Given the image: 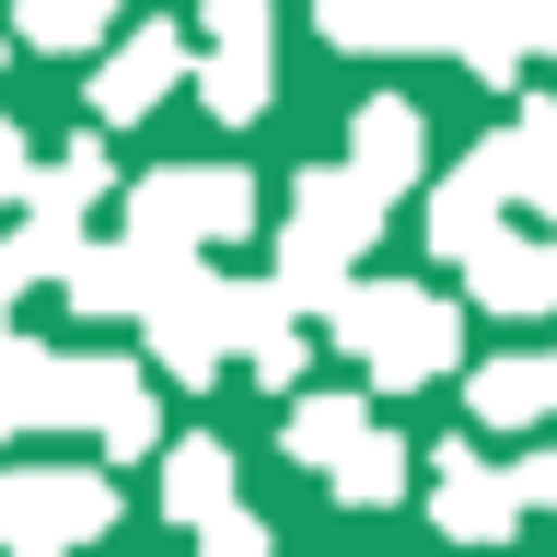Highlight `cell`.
I'll list each match as a JSON object with an SVG mask.
<instances>
[{"label":"cell","mask_w":557,"mask_h":557,"mask_svg":"<svg viewBox=\"0 0 557 557\" xmlns=\"http://www.w3.org/2000/svg\"><path fill=\"white\" fill-rule=\"evenodd\" d=\"M325 337L372 383H442L453 360H465V302L418 290V278H348L337 313H325Z\"/></svg>","instance_id":"obj_1"},{"label":"cell","mask_w":557,"mask_h":557,"mask_svg":"<svg viewBox=\"0 0 557 557\" xmlns=\"http://www.w3.org/2000/svg\"><path fill=\"white\" fill-rule=\"evenodd\" d=\"M116 534V487L94 465H24L0 476V546L12 557H70V546H104Z\"/></svg>","instance_id":"obj_2"},{"label":"cell","mask_w":557,"mask_h":557,"mask_svg":"<svg viewBox=\"0 0 557 557\" xmlns=\"http://www.w3.org/2000/svg\"><path fill=\"white\" fill-rule=\"evenodd\" d=\"M139 337H151V372H163V383H209V372H233V360H244V337H233V278L186 256V268L151 290Z\"/></svg>","instance_id":"obj_3"},{"label":"cell","mask_w":557,"mask_h":557,"mask_svg":"<svg viewBox=\"0 0 557 557\" xmlns=\"http://www.w3.org/2000/svg\"><path fill=\"white\" fill-rule=\"evenodd\" d=\"M430 476H442V487H430V522H442L453 546H511V522L534 511L511 465H487V453H465V442L430 453Z\"/></svg>","instance_id":"obj_4"},{"label":"cell","mask_w":557,"mask_h":557,"mask_svg":"<svg viewBox=\"0 0 557 557\" xmlns=\"http://www.w3.org/2000/svg\"><path fill=\"white\" fill-rule=\"evenodd\" d=\"M174 82H198L186 35H174V24H128V35L94 59V128H139V116H151Z\"/></svg>","instance_id":"obj_5"},{"label":"cell","mask_w":557,"mask_h":557,"mask_svg":"<svg viewBox=\"0 0 557 557\" xmlns=\"http://www.w3.org/2000/svg\"><path fill=\"white\" fill-rule=\"evenodd\" d=\"M465 302H476V313H511V325H522V313H557V233H534V244H522V233H487L476 256H465Z\"/></svg>","instance_id":"obj_6"},{"label":"cell","mask_w":557,"mask_h":557,"mask_svg":"<svg viewBox=\"0 0 557 557\" xmlns=\"http://www.w3.org/2000/svg\"><path fill=\"white\" fill-rule=\"evenodd\" d=\"M499 209H511V174H499V151L476 139V151L430 186V256H453V268H465V256L499 233Z\"/></svg>","instance_id":"obj_7"},{"label":"cell","mask_w":557,"mask_h":557,"mask_svg":"<svg viewBox=\"0 0 557 557\" xmlns=\"http://www.w3.org/2000/svg\"><path fill=\"white\" fill-rule=\"evenodd\" d=\"M348 163L372 174L383 198H407L418 174H430V116H418L407 94H372L360 116H348Z\"/></svg>","instance_id":"obj_8"},{"label":"cell","mask_w":557,"mask_h":557,"mask_svg":"<svg viewBox=\"0 0 557 557\" xmlns=\"http://www.w3.org/2000/svg\"><path fill=\"white\" fill-rule=\"evenodd\" d=\"M453 59L476 82H511L522 59H546L534 47V0H453Z\"/></svg>","instance_id":"obj_9"},{"label":"cell","mask_w":557,"mask_h":557,"mask_svg":"<svg viewBox=\"0 0 557 557\" xmlns=\"http://www.w3.org/2000/svg\"><path fill=\"white\" fill-rule=\"evenodd\" d=\"M465 418H476V430H534V418H557V360H476V372H465Z\"/></svg>","instance_id":"obj_10"},{"label":"cell","mask_w":557,"mask_h":557,"mask_svg":"<svg viewBox=\"0 0 557 557\" xmlns=\"http://www.w3.org/2000/svg\"><path fill=\"white\" fill-rule=\"evenodd\" d=\"M128 233L151 244V256H209V233H198V174H186V163H151L128 186Z\"/></svg>","instance_id":"obj_11"},{"label":"cell","mask_w":557,"mask_h":557,"mask_svg":"<svg viewBox=\"0 0 557 557\" xmlns=\"http://www.w3.org/2000/svg\"><path fill=\"white\" fill-rule=\"evenodd\" d=\"M163 511L198 534L209 511H233V442H209V430H186V442H163Z\"/></svg>","instance_id":"obj_12"},{"label":"cell","mask_w":557,"mask_h":557,"mask_svg":"<svg viewBox=\"0 0 557 557\" xmlns=\"http://www.w3.org/2000/svg\"><path fill=\"white\" fill-rule=\"evenodd\" d=\"M407 465L418 453L395 442V430H360V442L325 465V499H337V511H383V499H407Z\"/></svg>","instance_id":"obj_13"},{"label":"cell","mask_w":557,"mask_h":557,"mask_svg":"<svg viewBox=\"0 0 557 557\" xmlns=\"http://www.w3.org/2000/svg\"><path fill=\"white\" fill-rule=\"evenodd\" d=\"M360 430H372V395H302V407L278 418V453H290V465H313V476H325V465H337V453L360 442Z\"/></svg>","instance_id":"obj_14"},{"label":"cell","mask_w":557,"mask_h":557,"mask_svg":"<svg viewBox=\"0 0 557 557\" xmlns=\"http://www.w3.org/2000/svg\"><path fill=\"white\" fill-rule=\"evenodd\" d=\"M12 35L47 47V59H94L116 35V0H12Z\"/></svg>","instance_id":"obj_15"},{"label":"cell","mask_w":557,"mask_h":557,"mask_svg":"<svg viewBox=\"0 0 557 557\" xmlns=\"http://www.w3.org/2000/svg\"><path fill=\"white\" fill-rule=\"evenodd\" d=\"M198 104L221 116V128L268 116V47H209V59H198Z\"/></svg>","instance_id":"obj_16"},{"label":"cell","mask_w":557,"mask_h":557,"mask_svg":"<svg viewBox=\"0 0 557 557\" xmlns=\"http://www.w3.org/2000/svg\"><path fill=\"white\" fill-rule=\"evenodd\" d=\"M256 221H268V209H256V174H244V163H198V233L209 244H244Z\"/></svg>","instance_id":"obj_17"},{"label":"cell","mask_w":557,"mask_h":557,"mask_svg":"<svg viewBox=\"0 0 557 557\" xmlns=\"http://www.w3.org/2000/svg\"><path fill=\"white\" fill-rule=\"evenodd\" d=\"M313 24H325V47H348V59H383L395 0H313Z\"/></svg>","instance_id":"obj_18"},{"label":"cell","mask_w":557,"mask_h":557,"mask_svg":"<svg viewBox=\"0 0 557 557\" xmlns=\"http://www.w3.org/2000/svg\"><path fill=\"white\" fill-rule=\"evenodd\" d=\"M186 557H268V522L233 499V511H209V522H198V546H186Z\"/></svg>","instance_id":"obj_19"},{"label":"cell","mask_w":557,"mask_h":557,"mask_svg":"<svg viewBox=\"0 0 557 557\" xmlns=\"http://www.w3.org/2000/svg\"><path fill=\"white\" fill-rule=\"evenodd\" d=\"M209 47H268V0H198Z\"/></svg>","instance_id":"obj_20"},{"label":"cell","mask_w":557,"mask_h":557,"mask_svg":"<svg viewBox=\"0 0 557 557\" xmlns=\"http://www.w3.org/2000/svg\"><path fill=\"white\" fill-rule=\"evenodd\" d=\"M302 360H313V337H302V325H290V337H278V348H256L244 372H256V383H268V395H278V383H302Z\"/></svg>","instance_id":"obj_21"},{"label":"cell","mask_w":557,"mask_h":557,"mask_svg":"<svg viewBox=\"0 0 557 557\" xmlns=\"http://www.w3.org/2000/svg\"><path fill=\"white\" fill-rule=\"evenodd\" d=\"M24 186H35V151H24V128L0 116V209H24Z\"/></svg>","instance_id":"obj_22"},{"label":"cell","mask_w":557,"mask_h":557,"mask_svg":"<svg viewBox=\"0 0 557 557\" xmlns=\"http://www.w3.org/2000/svg\"><path fill=\"white\" fill-rule=\"evenodd\" d=\"M522 476V499H534V511H557V453H534V465H511Z\"/></svg>","instance_id":"obj_23"},{"label":"cell","mask_w":557,"mask_h":557,"mask_svg":"<svg viewBox=\"0 0 557 557\" xmlns=\"http://www.w3.org/2000/svg\"><path fill=\"white\" fill-rule=\"evenodd\" d=\"M35 278H24V256H12V244H0V337H12V302H24Z\"/></svg>","instance_id":"obj_24"},{"label":"cell","mask_w":557,"mask_h":557,"mask_svg":"<svg viewBox=\"0 0 557 557\" xmlns=\"http://www.w3.org/2000/svg\"><path fill=\"white\" fill-rule=\"evenodd\" d=\"M534 47H546V59H557V0H534Z\"/></svg>","instance_id":"obj_25"},{"label":"cell","mask_w":557,"mask_h":557,"mask_svg":"<svg viewBox=\"0 0 557 557\" xmlns=\"http://www.w3.org/2000/svg\"><path fill=\"white\" fill-rule=\"evenodd\" d=\"M534 209H546V233H557V174H546V186H534Z\"/></svg>","instance_id":"obj_26"},{"label":"cell","mask_w":557,"mask_h":557,"mask_svg":"<svg viewBox=\"0 0 557 557\" xmlns=\"http://www.w3.org/2000/svg\"><path fill=\"white\" fill-rule=\"evenodd\" d=\"M0 442H12V418H0Z\"/></svg>","instance_id":"obj_27"},{"label":"cell","mask_w":557,"mask_h":557,"mask_svg":"<svg viewBox=\"0 0 557 557\" xmlns=\"http://www.w3.org/2000/svg\"><path fill=\"white\" fill-rule=\"evenodd\" d=\"M0 35H12V24H0Z\"/></svg>","instance_id":"obj_28"}]
</instances>
